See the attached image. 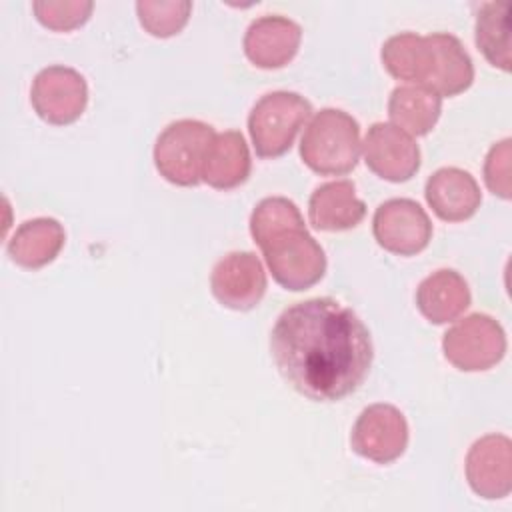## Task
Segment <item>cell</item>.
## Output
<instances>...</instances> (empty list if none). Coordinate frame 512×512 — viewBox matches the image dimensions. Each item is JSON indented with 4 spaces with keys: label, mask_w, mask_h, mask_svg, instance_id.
I'll list each match as a JSON object with an SVG mask.
<instances>
[{
    "label": "cell",
    "mask_w": 512,
    "mask_h": 512,
    "mask_svg": "<svg viewBox=\"0 0 512 512\" xmlns=\"http://www.w3.org/2000/svg\"><path fill=\"white\" fill-rule=\"evenodd\" d=\"M510 140L494 144L484 162V180L490 192L508 200L510 198Z\"/></svg>",
    "instance_id": "d4e9b609"
},
{
    "label": "cell",
    "mask_w": 512,
    "mask_h": 512,
    "mask_svg": "<svg viewBox=\"0 0 512 512\" xmlns=\"http://www.w3.org/2000/svg\"><path fill=\"white\" fill-rule=\"evenodd\" d=\"M510 2H486L476 16V46L484 58L508 72L510 70Z\"/></svg>",
    "instance_id": "44dd1931"
},
{
    "label": "cell",
    "mask_w": 512,
    "mask_h": 512,
    "mask_svg": "<svg viewBox=\"0 0 512 512\" xmlns=\"http://www.w3.org/2000/svg\"><path fill=\"white\" fill-rule=\"evenodd\" d=\"M30 102L44 122L56 126L72 124L86 108L88 86L78 70L68 66H48L36 74Z\"/></svg>",
    "instance_id": "52a82bcc"
},
{
    "label": "cell",
    "mask_w": 512,
    "mask_h": 512,
    "mask_svg": "<svg viewBox=\"0 0 512 512\" xmlns=\"http://www.w3.org/2000/svg\"><path fill=\"white\" fill-rule=\"evenodd\" d=\"M424 196L432 212L446 222L468 220L482 202L478 182L466 170L454 166L436 170L426 182Z\"/></svg>",
    "instance_id": "9a60e30c"
},
{
    "label": "cell",
    "mask_w": 512,
    "mask_h": 512,
    "mask_svg": "<svg viewBox=\"0 0 512 512\" xmlns=\"http://www.w3.org/2000/svg\"><path fill=\"white\" fill-rule=\"evenodd\" d=\"M300 26L284 16H262L244 34V54L258 68H282L298 52Z\"/></svg>",
    "instance_id": "5bb4252c"
},
{
    "label": "cell",
    "mask_w": 512,
    "mask_h": 512,
    "mask_svg": "<svg viewBox=\"0 0 512 512\" xmlns=\"http://www.w3.org/2000/svg\"><path fill=\"white\" fill-rule=\"evenodd\" d=\"M382 64L394 78L434 90L440 74V52L434 34L402 32L390 36L382 46Z\"/></svg>",
    "instance_id": "4fadbf2b"
},
{
    "label": "cell",
    "mask_w": 512,
    "mask_h": 512,
    "mask_svg": "<svg viewBox=\"0 0 512 512\" xmlns=\"http://www.w3.org/2000/svg\"><path fill=\"white\" fill-rule=\"evenodd\" d=\"M280 374L314 402H336L356 392L372 366V338L364 322L332 298L288 306L270 334Z\"/></svg>",
    "instance_id": "6da1fadb"
},
{
    "label": "cell",
    "mask_w": 512,
    "mask_h": 512,
    "mask_svg": "<svg viewBox=\"0 0 512 512\" xmlns=\"http://www.w3.org/2000/svg\"><path fill=\"white\" fill-rule=\"evenodd\" d=\"M210 288L226 308L250 310L266 292L264 266L252 252H230L212 268Z\"/></svg>",
    "instance_id": "8fae6325"
},
{
    "label": "cell",
    "mask_w": 512,
    "mask_h": 512,
    "mask_svg": "<svg viewBox=\"0 0 512 512\" xmlns=\"http://www.w3.org/2000/svg\"><path fill=\"white\" fill-rule=\"evenodd\" d=\"M136 12L142 28L148 34L156 38H168L178 34L186 26L192 12V4L186 0H140L136 4Z\"/></svg>",
    "instance_id": "603a6c76"
},
{
    "label": "cell",
    "mask_w": 512,
    "mask_h": 512,
    "mask_svg": "<svg viewBox=\"0 0 512 512\" xmlns=\"http://www.w3.org/2000/svg\"><path fill=\"white\" fill-rule=\"evenodd\" d=\"M310 114V102L296 92L264 94L248 116V132L256 154L260 158H278L288 152Z\"/></svg>",
    "instance_id": "3957f363"
},
{
    "label": "cell",
    "mask_w": 512,
    "mask_h": 512,
    "mask_svg": "<svg viewBox=\"0 0 512 512\" xmlns=\"http://www.w3.org/2000/svg\"><path fill=\"white\" fill-rule=\"evenodd\" d=\"M304 164L322 176H342L354 170L360 156L358 122L336 108L314 114L300 140Z\"/></svg>",
    "instance_id": "7a4b0ae2"
},
{
    "label": "cell",
    "mask_w": 512,
    "mask_h": 512,
    "mask_svg": "<svg viewBox=\"0 0 512 512\" xmlns=\"http://www.w3.org/2000/svg\"><path fill=\"white\" fill-rule=\"evenodd\" d=\"M66 240L64 228L54 218H34L18 226L8 240V256L24 268H42L62 250Z\"/></svg>",
    "instance_id": "d6986e66"
},
{
    "label": "cell",
    "mask_w": 512,
    "mask_h": 512,
    "mask_svg": "<svg viewBox=\"0 0 512 512\" xmlns=\"http://www.w3.org/2000/svg\"><path fill=\"white\" fill-rule=\"evenodd\" d=\"M372 232L384 250L398 256H414L428 246L432 224L418 202L392 198L376 208Z\"/></svg>",
    "instance_id": "ba28073f"
},
{
    "label": "cell",
    "mask_w": 512,
    "mask_h": 512,
    "mask_svg": "<svg viewBox=\"0 0 512 512\" xmlns=\"http://www.w3.org/2000/svg\"><path fill=\"white\" fill-rule=\"evenodd\" d=\"M364 162L380 178L406 182L420 168V148L410 134L394 124L376 122L364 138Z\"/></svg>",
    "instance_id": "30bf717a"
},
{
    "label": "cell",
    "mask_w": 512,
    "mask_h": 512,
    "mask_svg": "<svg viewBox=\"0 0 512 512\" xmlns=\"http://www.w3.org/2000/svg\"><path fill=\"white\" fill-rule=\"evenodd\" d=\"M214 134L212 126L200 120L168 124L154 146V164L160 176L176 186H196L202 180V162Z\"/></svg>",
    "instance_id": "5b68a950"
},
{
    "label": "cell",
    "mask_w": 512,
    "mask_h": 512,
    "mask_svg": "<svg viewBox=\"0 0 512 512\" xmlns=\"http://www.w3.org/2000/svg\"><path fill=\"white\" fill-rule=\"evenodd\" d=\"M470 488L488 500L504 498L512 490V442L504 434H488L472 444L466 456Z\"/></svg>",
    "instance_id": "7c38bea8"
},
{
    "label": "cell",
    "mask_w": 512,
    "mask_h": 512,
    "mask_svg": "<svg viewBox=\"0 0 512 512\" xmlns=\"http://www.w3.org/2000/svg\"><path fill=\"white\" fill-rule=\"evenodd\" d=\"M272 278L286 290H306L326 272V256L320 244L302 226H290L260 244Z\"/></svg>",
    "instance_id": "277c9868"
},
{
    "label": "cell",
    "mask_w": 512,
    "mask_h": 512,
    "mask_svg": "<svg viewBox=\"0 0 512 512\" xmlns=\"http://www.w3.org/2000/svg\"><path fill=\"white\" fill-rule=\"evenodd\" d=\"M38 22L56 32H68L82 26L94 8L92 2H34L32 4Z\"/></svg>",
    "instance_id": "cb8c5ba5"
},
{
    "label": "cell",
    "mask_w": 512,
    "mask_h": 512,
    "mask_svg": "<svg viewBox=\"0 0 512 512\" xmlns=\"http://www.w3.org/2000/svg\"><path fill=\"white\" fill-rule=\"evenodd\" d=\"M406 444V418L392 404H372L364 408L352 428L354 452L376 464L394 462L404 454Z\"/></svg>",
    "instance_id": "9c48e42d"
},
{
    "label": "cell",
    "mask_w": 512,
    "mask_h": 512,
    "mask_svg": "<svg viewBox=\"0 0 512 512\" xmlns=\"http://www.w3.org/2000/svg\"><path fill=\"white\" fill-rule=\"evenodd\" d=\"M366 216L364 202L356 196L350 180H336L318 186L308 202V218L316 230H350Z\"/></svg>",
    "instance_id": "2e32d148"
},
{
    "label": "cell",
    "mask_w": 512,
    "mask_h": 512,
    "mask_svg": "<svg viewBox=\"0 0 512 512\" xmlns=\"http://www.w3.org/2000/svg\"><path fill=\"white\" fill-rule=\"evenodd\" d=\"M302 224H304V218L292 200L282 196H272L256 204L250 216V234L254 242L260 246L272 234L286 230L290 226H302Z\"/></svg>",
    "instance_id": "7402d4cb"
},
{
    "label": "cell",
    "mask_w": 512,
    "mask_h": 512,
    "mask_svg": "<svg viewBox=\"0 0 512 512\" xmlns=\"http://www.w3.org/2000/svg\"><path fill=\"white\" fill-rule=\"evenodd\" d=\"M250 166L252 160L244 136L236 130H226L214 134L206 150L200 176L216 190H230L246 182Z\"/></svg>",
    "instance_id": "e0dca14e"
},
{
    "label": "cell",
    "mask_w": 512,
    "mask_h": 512,
    "mask_svg": "<svg viewBox=\"0 0 512 512\" xmlns=\"http://www.w3.org/2000/svg\"><path fill=\"white\" fill-rule=\"evenodd\" d=\"M440 112L442 96L420 84L398 86L388 100L390 120L410 136L428 134L436 126Z\"/></svg>",
    "instance_id": "ffe728a7"
},
{
    "label": "cell",
    "mask_w": 512,
    "mask_h": 512,
    "mask_svg": "<svg viewBox=\"0 0 512 512\" xmlns=\"http://www.w3.org/2000/svg\"><path fill=\"white\" fill-rule=\"evenodd\" d=\"M416 306L432 324L456 320L470 306V290L456 270H436L416 290Z\"/></svg>",
    "instance_id": "ac0fdd59"
},
{
    "label": "cell",
    "mask_w": 512,
    "mask_h": 512,
    "mask_svg": "<svg viewBox=\"0 0 512 512\" xmlns=\"http://www.w3.org/2000/svg\"><path fill=\"white\" fill-rule=\"evenodd\" d=\"M446 360L464 372L496 366L506 354V334L488 314H470L456 322L442 340Z\"/></svg>",
    "instance_id": "8992f818"
}]
</instances>
